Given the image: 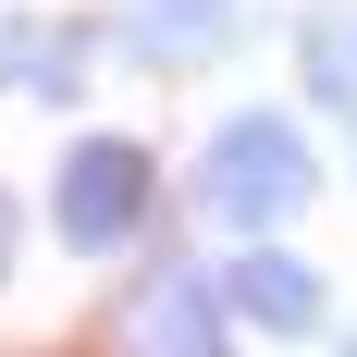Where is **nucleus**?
<instances>
[{
  "label": "nucleus",
  "mask_w": 357,
  "mask_h": 357,
  "mask_svg": "<svg viewBox=\"0 0 357 357\" xmlns=\"http://www.w3.org/2000/svg\"><path fill=\"white\" fill-rule=\"evenodd\" d=\"M308 197H321V160H308V136H296L284 111H234L210 136V210L234 234H284Z\"/></svg>",
  "instance_id": "obj_1"
},
{
  "label": "nucleus",
  "mask_w": 357,
  "mask_h": 357,
  "mask_svg": "<svg viewBox=\"0 0 357 357\" xmlns=\"http://www.w3.org/2000/svg\"><path fill=\"white\" fill-rule=\"evenodd\" d=\"M148 210H160V160H148L136 136L62 148V173H50V222H62V247H136Z\"/></svg>",
  "instance_id": "obj_2"
},
{
  "label": "nucleus",
  "mask_w": 357,
  "mask_h": 357,
  "mask_svg": "<svg viewBox=\"0 0 357 357\" xmlns=\"http://www.w3.org/2000/svg\"><path fill=\"white\" fill-rule=\"evenodd\" d=\"M123 357H234L222 345V296L197 271H148L136 308H123Z\"/></svg>",
  "instance_id": "obj_3"
},
{
  "label": "nucleus",
  "mask_w": 357,
  "mask_h": 357,
  "mask_svg": "<svg viewBox=\"0 0 357 357\" xmlns=\"http://www.w3.org/2000/svg\"><path fill=\"white\" fill-rule=\"evenodd\" d=\"M234 308H247L259 333H308V321H321V271H308V259L247 247V259H234Z\"/></svg>",
  "instance_id": "obj_4"
},
{
  "label": "nucleus",
  "mask_w": 357,
  "mask_h": 357,
  "mask_svg": "<svg viewBox=\"0 0 357 357\" xmlns=\"http://www.w3.org/2000/svg\"><path fill=\"white\" fill-rule=\"evenodd\" d=\"M222 13H234V0H136L123 25H136L148 62H210V50H222Z\"/></svg>",
  "instance_id": "obj_5"
},
{
  "label": "nucleus",
  "mask_w": 357,
  "mask_h": 357,
  "mask_svg": "<svg viewBox=\"0 0 357 357\" xmlns=\"http://www.w3.org/2000/svg\"><path fill=\"white\" fill-rule=\"evenodd\" d=\"M296 37H308V86H321V99L357 123V13H345V0H321Z\"/></svg>",
  "instance_id": "obj_6"
},
{
  "label": "nucleus",
  "mask_w": 357,
  "mask_h": 357,
  "mask_svg": "<svg viewBox=\"0 0 357 357\" xmlns=\"http://www.w3.org/2000/svg\"><path fill=\"white\" fill-rule=\"evenodd\" d=\"M62 50H74V25H25V37H13V62H0V86L62 99V86H74V62H62Z\"/></svg>",
  "instance_id": "obj_7"
},
{
  "label": "nucleus",
  "mask_w": 357,
  "mask_h": 357,
  "mask_svg": "<svg viewBox=\"0 0 357 357\" xmlns=\"http://www.w3.org/2000/svg\"><path fill=\"white\" fill-rule=\"evenodd\" d=\"M0 271H13V197H0Z\"/></svg>",
  "instance_id": "obj_8"
}]
</instances>
